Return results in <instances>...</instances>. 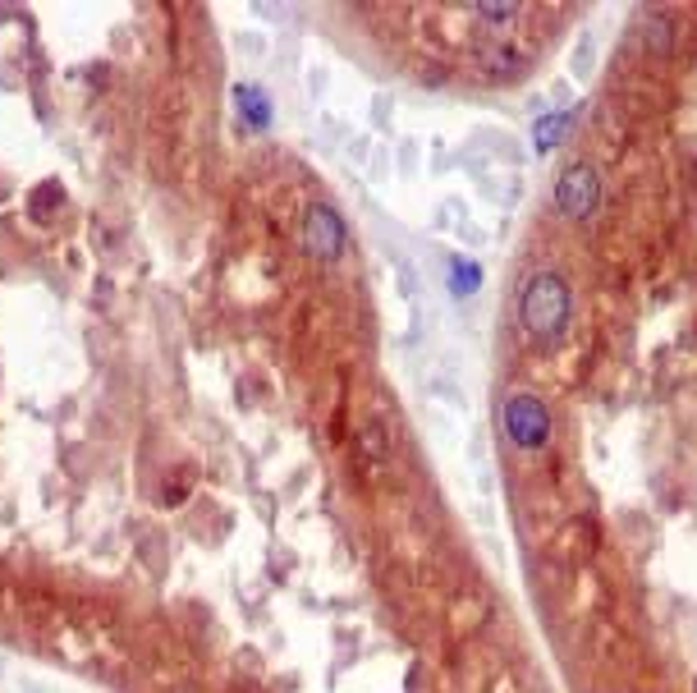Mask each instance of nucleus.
<instances>
[{"label":"nucleus","mask_w":697,"mask_h":693,"mask_svg":"<svg viewBox=\"0 0 697 693\" xmlns=\"http://www.w3.org/2000/svg\"><path fill=\"white\" fill-rule=\"evenodd\" d=\"M597 198H601V179L592 166H569L555 184V207L564 216H588L597 207Z\"/></svg>","instance_id":"nucleus-3"},{"label":"nucleus","mask_w":697,"mask_h":693,"mask_svg":"<svg viewBox=\"0 0 697 693\" xmlns=\"http://www.w3.org/2000/svg\"><path fill=\"white\" fill-rule=\"evenodd\" d=\"M505 432L519 450H541L551 441V413L532 391H514L505 400Z\"/></svg>","instance_id":"nucleus-2"},{"label":"nucleus","mask_w":697,"mask_h":693,"mask_svg":"<svg viewBox=\"0 0 697 693\" xmlns=\"http://www.w3.org/2000/svg\"><path fill=\"white\" fill-rule=\"evenodd\" d=\"M235 106H239V115L253 125V129H266V120H271V106H266V97H262V88L257 83H239L235 88Z\"/></svg>","instance_id":"nucleus-5"},{"label":"nucleus","mask_w":697,"mask_h":693,"mask_svg":"<svg viewBox=\"0 0 697 693\" xmlns=\"http://www.w3.org/2000/svg\"><path fill=\"white\" fill-rule=\"evenodd\" d=\"M519 322L537 340H555L569 322V285L555 272H537L519 294Z\"/></svg>","instance_id":"nucleus-1"},{"label":"nucleus","mask_w":697,"mask_h":693,"mask_svg":"<svg viewBox=\"0 0 697 693\" xmlns=\"http://www.w3.org/2000/svg\"><path fill=\"white\" fill-rule=\"evenodd\" d=\"M303 239L322 262H335L344 253V221L335 216V207L313 203V212H307V221H303Z\"/></svg>","instance_id":"nucleus-4"}]
</instances>
